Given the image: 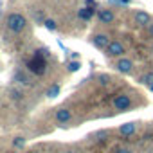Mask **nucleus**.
Returning a JSON list of instances; mask_svg holds the SVG:
<instances>
[{
  "label": "nucleus",
  "mask_w": 153,
  "mask_h": 153,
  "mask_svg": "<svg viewBox=\"0 0 153 153\" xmlns=\"http://www.w3.org/2000/svg\"><path fill=\"white\" fill-rule=\"evenodd\" d=\"M6 25H7V29L11 33L18 34V33H22L27 27V18L22 13H9L7 15V20H6Z\"/></svg>",
  "instance_id": "obj_1"
},
{
  "label": "nucleus",
  "mask_w": 153,
  "mask_h": 153,
  "mask_svg": "<svg viewBox=\"0 0 153 153\" xmlns=\"http://www.w3.org/2000/svg\"><path fill=\"white\" fill-rule=\"evenodd\" d=\"M27 68H29L33 74H36V76H43V74H45V59H43L42 51H36L34 58L27 61Z\"/></svg>",
  "instance_id": "obj_2"
},
{
  "label": "nucleus",
  "mask_w": 153,
  "mask_h": 153,
  "mask_svg": "<svg viewBox=\"0 0 153 153\" xmlns=\"http://www.w3.org/2000/svg\"><path fill=\"white\" fill-rule=\"evenodd\" d=\"M106 54L115 58V56H123L124 54V45L121 42H110L108 47H106Z\"/></svg>",
  "instance_id": "obj_3"
},
{
  "label": "nucleus",
  "mask_w": 153,
  "mask_h": 153,
  "mask_svg": "<svg viewBox=\"0 0 153 153\" xmlns=\"http://www.w3.org/2000/svg\"><path fill=\"white\" fill-rule=\"evenodd\" d=\"M131 106V97L130 96H117L115 99H114V108L115 110H128Z\"/></svg>",
  "instance_id": "obj_4"
},
{
  "label": "nucleus",
  "mask_w": 153,
  "mask_h": 153,
  "mask_svg": "<svg viewBox=\"0 0 153 153\" xmlns=\"http://www.w3.org/2000/svg\"><path fill=\"white\" fill-rule=\"evenodd\" d=\"M54 119H56L58 124H67L72 119V112L68 108H58L56 114H54Z\"/></svg>",
  "instance_id": "obj_5"
},
{
  "label": "nucleus",
  "mask_w": 153,
  "mask_h": 153,
  "mask_svg": "<svg viewBox=\"0 0 153 153\" xmlns=\"http://www.w3.org/2000/svg\"><path fill=\"white\" fill-rule=\"evenodd\" d=\"M115 68H117L119 72H123V74H130V72L133 70V61L128 59V58H121V59L115 63Z\"/></svg>",
  "instance_id": "obj_6"
},
{
  "label": "nucleus",
  "mask_w": 153,
  "mask_h": 153,
  "mask_svg": "<svg viewBox=\"0 0 153 153\" xmlns=\"http://www.w3.org/2000/svg\"><path fill=\"white\" fill-rule=\"evenodd\" d=\"M108 43H110L108 34H94V36H92V45L97 47V49H106Z\"/></svg>",
  "instance_id": "obj_7"
},
{
  "label": "nucleus",
  "mask_w": 153,
  "mask_h": 153,
  "mask_svg": "<svg viewBox=\"0 0 153 153\" xmlns=\"http://www.w3.org/2000/svg\"><path fill=\"white\" fill-rule=\"evenodd\" d=\"M135 24H139L142 27H148L151 24V15H148L146 11H137L135 13Z\"/></svg>",
  "instance_id": "obj_8"
},
{
  "label": "nucleus",
  "mask_w": 153,
  "mask_h": 153,
  "mask_svg": "<svg viewBox=\"0 0 153 153\" xmlns=\"http://www.w3.org/2000/svg\"><path fill=\"white\" fill-rule=\"evenodd\" d=\"M97 18H99V22H101V24H112L115 16H114L112 9H99Z\"/></svg>",
  "instance_id": "obj_9"
},
{
  "label": "nucleus",
  "mask_w": 153,
  "mask_h": 153,
  "mask_svg": "<svg viewBox=\"0 0 153 153\" xmlns=\"http://www.w3.org/2000/svg\"><path fill=\"white\" fill-rule=\"evenodd\" d=\"M119 131L123 135H133L137 131V123H124V124L119 126Z\"/></svg>",
  "instance_id": "obj_10"
},
{
  "label": "nucleus",
  "mask_w": 153,
  "mask_h": 153,
  "mask_svg": "<svg viewBox=\"0 0 153 153\" xmlns=\"http://www.w3.org/2000/svg\"><path fill=\"white\" fill-rule=\"evenodd\" d=\"M78 16H79L81 20H90V18L94 16V7H92V6H85V7H81V9L78 11Z\"/></svg>",
  "instance_id": "obj_11"
},
{
  "label": "nucleus",
  "mask_w": 153,
  "mask_h": 153,
  "mask_svg": "<svg viewBox=\"0 0 153 153\" xmlns=\"http://www.w3.org/2000/svg\"><path fill=\"white\" fill-rule=\"evenodd\" d=\"M13 81H16L18 85H24V87H27V85H29L27 76H25V74H22L20 70H18V72H15V76H13Z\"/></svg>",
  "instance_id": "obj_12"
},
{
  "label": "nucleus",
  "mask_w": 153,
  "mask_h": 153,
  "mask_svg": "<svg viewBox=\"0 0 153 153\" xmlns=\"http://www.w3.org/2000/svg\"><path fill=\"white\" fill-rule=\"evenodd\" d=\"M59 94V85H52L49 90H47V97H56Z\"/></svg>",
  "instance_id": "obj_13"
},
{
  "label": "nucleus",
  "mask_w": 153,
  "mask_h": 153,
  "mask_svg": "<svg viewBox=\"0 0 153 153\" xmlns=\"http://www.w3.org/2000/svg\"><path fill=\"white\" fill-rule=\"evenodd\" d=\"M79 67H81V63H79V61H68V63H67L68 72H76V70H79Z\"/></svg>",
  "instance_id": "obj_14"
},
{
  "label": "nucleus",
  "mask_w": 153,
  "mask_h": 153,
  "mask_svg": "<svg viewBox=\"0 0 153 153\" xmlns=\"http://www.w3.org/2000/svg\"><path fill=\"white\" fill-rule=\"evenodd\" d=\"M24 144H25V139H24V137H15V139H13V146H15V148H22Z\"/></svg>",
  "instance_id": "obj_15"
},
{
  "label": "nucleus",
  "mask_w": 153,
  "mask_h": 153,
  "mask_svg": "<svg viewBox=\"0 0 153 153\" xmlns=\"http://www.w3.org/2000/svg\"><path fill=\"white\" fill-rule=\"evenodd\" d=\"M43 24H45V27H47V29H49V31H56V27H58V25H56V22H54V20H45V22H43Z\"/></svg>",
  "instance_id": "obj_16"
},
{
  "label": "nucleus",
  "mask_w": 153,
  "mask_h": 153,
  "mask_svg": "<svg viewBox=\"0 0 153 153\" xmlns=\"http://www.w3.org/2000/svg\"><path fill=\"white\" fill-rule=\"evenodd\" d=\"M144 83L149 87V85H153V72H149V74H146L144 76Z\"/></svg>",
  "instance_id": "obj_17"
},
{
  "label": "nucleus",
  "mask_w": 153,
  "mask_h": 153,
  "mask_svg": "<svg viewBox=\"0 0 153 153\" xmlns=\"http://www.w3.org/2000/svg\"><path fill=\"white\" fill-rule=\"evenodd\" d=\"M92 137H94V139H96V140H101V139H103V137H106V131H96V133H94V135H92Z\"/></svg>",
  "instance_id": "obj_18"
},
{
  "label": "nucleus",
  "mask_w": 153,
  "mask_h": 153,
  "mask_svg": "<svg viewBox=\"0 0 153 153\" xmlns=\"http://www.w3.org/2000/svg\"><path fill=\"white\" fill-rule=\"evenodd\" d=\"M11 94H13V97H15V99H20V97H22V94H20L18 90H11Z\"/></svg>",
  "instance_id": "obj_19"
},
{
  "label": "nucleus",
  "mask_w": 153,
  "mask_h": 153,
  "mask_svg": "<svg viewBox=\"0 0 153 153\" xmlns=\"http://www.w3.org/2000/svg\"><path fill=\"white\" fill-rule=\"evenodd\" d=\"M148 33H149V36L153 38V22H151V24L148 25Z\"/></svg>",
  "instance_id": "obj_20"
},
{
  "label": "nucleus",
  "mask_w": 153,
  "mask_h": 153,
  "mask_svg": "<svg viewBox=\"0 0 153 153\" xmlns=\"http://www.w3.org/2000/svg\"><path fill=\"white\" fill-rule=\"evenodd\" d=\"M85 2H87L88 6H92V4H96V0H85Z\"/></svg>",
  "instance_id": "obj_21"
},
{
  "label": "nucleus",
  "mask_w": 153,
  "mask_h": 153,
  "mask_svg": "<svg viewBox=\"0 0 153 153\" xmlns=\"http://www.w3.org/2000/svg\"><path fill=\"white\" fill-rule=\"evenodd\" d=\"M149 90H151V92H153V85H149Z\"/></svg>",
  "instance_id": "obj_22"
},
{
  "label": "nucleus",
  "mask_w": 153,
  "mask_h": 153,
  "mask_svg": "<svg viewBox=\"0 0 153 153\" xmlns=\"http://www.w3.org/2000/svg\"><path fill=\"white\" fill-rule=\"evenodd\" d=\"M119 153H131V151H119Z\"/></svg>",
  "instance_id": "obj_23"
},
{
  "label": "nucleus",
  "mask_w": 153,
  "mask_h": 153,
  "mask_svg": "<svg viewBox=\"0 0 153 153\" xmlns=\"http://www.w3.org/2000/svg\"><path fill=\"white\" fill-rule=\"evenodd\" d=\"M67 153H76V151H67Z\"/></svg>",
  "instance_id": "obj_24"
},
{
  "label": "nucleus",
  "mask_w": 153,
  "mask_h": 153,
  "mask_svg": "<svg viewBox=\"0 0 153 153\" xmlns=\"http://www.w3.org/2000/svg\"><path fill=\"white\" fill-rule=\"evenodd\" d=\"M151 51H153V45H151Z\"/></svg>",
  "instance_id": "obj_25"
},
{
  "label": "nucleus",
  "mask_w": 153,
  "mask_h": 153,
  "mask_svg": "<svg viewBox=\"0 0 153 153\" xmlns=\"http://www.w3.org/2000/svg\"><path fill=\"white\" fill-rule=\"evenodd\" d=\"M0 13H2V11H0Z\"/></svg>",
  "instance_id": "obj_26"
}]
</instances>
